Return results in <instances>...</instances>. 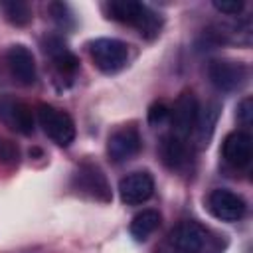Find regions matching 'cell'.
I'll use <instances>...</instances> for the list:
<instances>
[{"label": "cell", "mask_w": 253, "mask_h": 253, "mask_svg": "<svg viewBox=\"0 0 253 253\" xmlns=\"http://www.w3.org/2000/svg\"><path fill=\"white\" fill-rule=\"evenodd\" d=\"M237 119L243 123V125H249L251 119H253V101L251 97H245L239 105H237Z\"/></svg>", "instance_id": "23"}, {"label": "cell", "mask_w": 253, "mask_h": 253, "mask_svg": "<svg viewBox=\"0 0 253 253\" xmlns=\"http://www.w3.org/2000/svg\"><path fill=\"white\" fill-rule=\"evenodd\" d=\"M0 119L14 130L22 134L34 132V115L32 109L12 97H0Z\"/></svg>", "instance_id": "9"}, {"label": "cell", "mask_w": 253, "mask_h": 253, "mask_svg": "<svg viewBox=\"0 0 253 253\" xmlns=\"http://www.w3.org/2000/svg\"><path fill=\"white\" fill-rule=\"evenodd\" d=\"M49 12H51V16H53V20L61 26V28H69L71 24H73V14L69 12V6L67 4H61V2H53L51 6H49Z\"/></svg>", "instance_id": "19"}, {"label": "cell", "mask_w": 253, "mask_h": 253, "mask_svg": "<svg viewBox=\"0 0 253 253\" xmlns=\"http://www.w3.org/2000/svg\"><path fill=\"white\" fill-rule=\"evenodd\" d=\"M91 57L103 73H117L126 65L128 47L125 42L115 38H97L89 43Z\"/></svg>", "instance_id": "3"}, {"label": "cell", "mask_w": 253, "mask_h": 253, "mask_svg": "<svg viewBox=\"0 0 253 253\" xmlns=\"http://www.w3.org/2000/svg\"><path fill=\"white\" fill-rule=\"evenodd\" d=\"M138 150H140V136H138L136 128H132V126H125L109 136L107 152H109L111 160H115V162H125L128 158H132Z\"/></svg>", "instance_id": "11"}, {"label": "cell", "mask_w": 253, "mask_h": 253, "mask_svg": "<svg viewBox=\"0 0 253 253\" xmlns=\"http://www.w3.org/2000/svg\"><path fill=\"white\" fill-rule=\"evenodd\" d=\"M251 136L245 130H233L225 136L223 146H221V154L225 158L227 164L235 166V168H243L249 164L251 160Z\"/></svg>", "instance_id": "12"}, {"label": "cell", "mask_w": 253, "mask_h": 253, "mask_svg": "<svg viewBox=\"0 0 253 253\" xmlns=\"http://www.w3.org/2000/svg\"><path fill=\"white\" fill-rule=\"evenodd\" d=\"M6 63L12 77L22 85H32L36 81V59L26 45H12L6 51Z\"/></svg>", "instance_id": "10"}, {"label": "cell", "mask_w": 253, "mask_h": 253, "mask_svg": "<svg viewBox=\"0 0 253 253\" xmlns=\"http://www.w3.org/2000/svg\"><path fill=\"white\" fill-rule=\"evenodd\" d=\"M107 14L111 20L128 24L140 32V36L154 38L160 30V18L146 4L134 0H113L107 4Z\"/></svg>", "instance_id": "1"}, {"label": "cell", "mask_w": 253, "mask_h": 253, "mask_svg": "<svg viewBox=\"0 0 253 253\" xmlns=\"http://www.w3.org/2000/svg\"><path fill=\"white\" fill-rule=\"evenodd\" d=\"M160 152H162V158L164 162L170 166V168H182L186 162H188V148L184 144L182 138L174 136V134H168L162 138V144H160Z\"/></svg>", "instance_id": "15"}, {"label": "cell", "mask_w": 253, "mask_h": 253, "mask_svg": "<svg viewBox=\"0 0 253 253\" xmlns=\"http://www.w3.org/2000/svg\"><path fill=\"white\" fill-rule=\"evenodd\" d=\"M38 123L43 128V132L57 144V146H69L75 138V123L73 119L53 107V105H40L38 109Z\"/></svg>", "instance_id": "2"}, {"label": "cell", "mask_w": 253, "mask_h": 253, "mask_svg": "<svg viewBox=\"0 0 253 253\" xmlns=\"http://www.w3.org/2000/svg\"><path fill=\"white\" fill-rule=\"evenodd\" d=\"M18 160V146L10 140L0 138V162H16Z\"/></svg>", "instance_id": "22"}, {"label": "cell", "mask_w": 253, "mask_h": 253, "mask_svg": "<svg viewBox=\"0 0 253 253\" xmlns=\"http://www.w3.org/2000/svg\"><path fill=\"white\" fill-rule=\"evenodd\" d=\"M208 210L211 211L213 217L231 223V221H239L245 215L247 206L239 194L227 188H217L208 196Z\"/></svg>", "instance_id": "7"}, {"label": "cell", "mask_w": 253, "mask_h": 253, "mask_svg": "<svg viewBox=\"0 0 253 253\" xmlns=\"http://www.w3.org/2000/svg\"><path fill=\"white\" fill-rule=\"evenodd\" d=\"M4 12L8 16V20L16 26H24L30 22L32 14H30V8L24 4V2H6L4 4Z\"/></svg>", "instance_id": "18"}, {"label": "cell", "mask_w": 253, "mask_h": 253, "mask_svg": "<svg viewBox=\"0 0 253 253\" xmlns=\"http://www.w3.org/2000/svg\"><path fill=\"white\" fill-rule=\"evenodd\" d=\"M217 115H219V105L217 103H210L204 111H198V119H196V140L200 146H206L211 132H213V126L217 123Z\"/></svg>", "instance_id": "16"}, {"label": "cell", "mask_w": 253, "mask_h": 253, "mask_svg": "<svg viewBox=\"0 0 253 253\" xmlns=\"http://www.w3.org/2000/svg\"><path fill=\"white\" fill-rule=\"evenodd\" d=\"M152 194H154V180L144 170L132 172L119 182V196H121V202L126 206L144 204L146 200H150Z\"/></svg>", "instance_id": "8"}, {"label": "cell", "mask_w": 253, "mask_h": 253, "mask_svg": "<svg viewBox=\"0 0 253 253\" xmlns=\"http://www.w3.org/2000/svg\"><path fill=\"white\" fill-rule=\"evenodd\" d=\"M75 180H77V188L81 192L93 196L95 200H101V202H109L111 200V188L107 184V178H105V174L97 166L83 164L77 170Z\"/></svg>", "instance_id": "13"}, {"label": "cell", "mask_w": 253, "mask_h": 253, "mask_svg": "<svg viewBox=\"0 0 253 253\" xmlns=\"http://www.w3.org/2000/svg\"><path fill=\"white\" fill-rule=\"evenodd\" d=\"M208 77L211 85L217 91L231 93L241 89L247 79H249V69L241 61H231V59H215L208 65Z\"/></svg>", "instance_id": "4"}, {"label": "cell", "mask_w": 253, "mask_h": 253, "mask_svg": "<svg viewBox=\"0 0 253 253\" xmlns=\"http://www.w3.org/2000/svg\"><path fill=\"white\" fill-rule=\"evenodd\" d=\"M243 6H245L243 0H213V8H215L217 12L229 14V16L239 14V12L243 10Z\"/></svg>", "instance_id": "21"}, {"label": "cell", "mask_w": 253, "mask_h": 253, "mask_svg": "<svg viewBox=\"0 0 253 253\" xmlns=\"http://www.w3.org/2000/svg\"><path fill=\"white\" fill-rule=\"evenodd\" d=\"M198 111H200V105H198V99L192 91H184L174 107L170 109V125H172V134L186 140V136H190V132L194 130L196 126V119H198Z\"/></svg>", "instance_id": "6"}, {"label": "cell", "mask_w": 253, "mask_h": 253, "mask_svg": "<svg viewBox=\"0 0 253 253\" xmlns=\"http://www.w3.org/2000/svg\"><path fill=\"white\" fill-rule=\"evenodd\" d=\"M170 121V107L164 103H154L148 109V123L150 125H162Z\"/></svg>", "instance_id": "20"}, {"label": "cell", "mask_w": 253, "mask_h": 253, "mask_svg": "<svg viewBox=\"0 0 253 253\" xmlns=\"http://www.w3.org/2000/svg\"><path fill=\"white\" fill-rule=\"evenodd\" d=\"M160 223V215L156 210H142L140 213H136L130 221V235L136 241H146L148 235L158 227Z\"/></svg>", "instance_id": "17"}, {"label": "cell", "mask_w": 253, "mask_h": 253, "mask_svg": "<svg viewBox=\"0 0 253 253\" xmlns=\"http://www.w3.org/2000/svg\"><path fill=\"white\" fill-rule=\"evenodd\" d=\"M43 51L53 59V63L61 73H73L79 65L77 57L67 49V45L57 36H49L43 40Z\"/></svg>", "instance_id": "14"}, {"label": "cell", "mask_w": 253, "mask_h": 253, "mask_svg": "<svg viewBox=\"0 0 253 253\" xmlns=\"http://www.w3.org/2000/svg\"><path fill=\"white\" fill-rule=\"evenodd\" d=\"M168 243L178 253H200L210 243V231L198 221L186 219L170 231Z\"/></svg>", "instance_id": "5"}]
</instances>
